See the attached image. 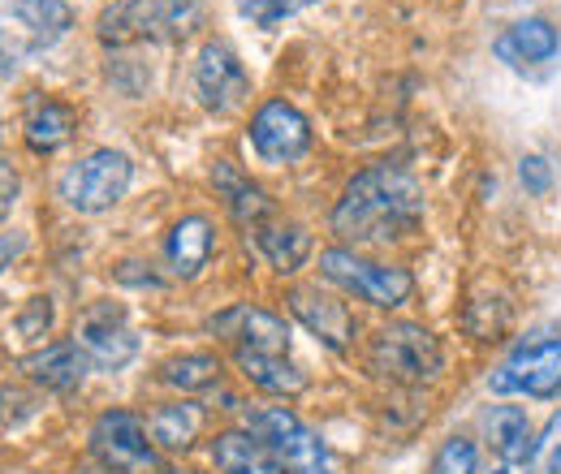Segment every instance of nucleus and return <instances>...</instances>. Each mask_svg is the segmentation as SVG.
Masks as SVG:
<instances>
[{"label": "nucleus", "mask_w": 561, "mask_h": 474, "mask_svg": "<svg viewBox=\"0 0 561 474\" xmlns=\"http://www.w3.org/2000/svg\"><path fill=\"white\" fill-rule=\"evenodd\" d=\"M423 186L393 164L363 169L346 186L342 204L333 207V233H342L354 246H376L389 238H402L420 224Z\"/></svg>", "instance_id": "nucleus-1"}, {"label": "nucleus", "mask_w": 561, "mask_h": 474, "mask_svg": "<svg viewBox=\"0 0 561 474\" xmlns=\"http://www.w3.org/2000/svg\"><path fill=\"white\" fill-rule=\"evenodd\" d=\"M199 22V0H122L100 18L104 44L178 39Z\"/></svg>", "instance_id": "nucleus-2"}, {"label": "nucleus", "mask_w": 561, "mask_h": 474, "mask_svg": "<svg viewBox=\"0 0 561 474\" xmlns=\"http://www.w3.org/2000/svg\"><path fill=\"white\" fill-rule=\"evenodd\" d=\"M251 431L255 440L277 458V466L285 474H333L329 449L316 431H307L298 423V414H289L285 406H264L251 414Z\"/></svg>", "instance_id": "nucleus-3"}, {"label": "nucleus", "mask_w": 561, "mask_h": 474, "mask_svg": "<svg viewBox=\"0 0 561 474\" xmlns=\"http://www.w3.org/2000/svg\"><path fill=\"white\" fill-rule=\"evenodd\" d=\"M130 177H135V164L130 155L113 151V147H100L91 151L87 160H78L70 173L61 177V199L73 207V211H108L126 190H130Z\"/></svg>", "instance_id": "nucleus-4"}, {"label": "nucleus", "mask_w": 561, "mask_h": 474, "mask_svg": "<svg viewBox=\"0 0 561 474\" xmlns=\"http://www.w3.org/2000/svg\"><path fill=\"white\" fill-rule=\"evenodd\" d=\"M371 367L385 380L398 384H423L440 371V345L423 324H389L371 340Z\"/></svg>", "instance_id": "nucleus-5"}, {"label": "nucleus", "mask_w": 561, "mask_h": 474, "mask_svg": "<svg viewBox=\"0 0 561 474\" xmlns=\"http://www.w3.org/2000/svg\"><path fill=\"white\" fill-rule=\"evenodd\" d=\"M320 271L342 285L346 293H358L371 307H402L415 293V276L407 268H385V264H367L354 251H324Z\"/></svg>", "instance_id": "nucleus-6"}, {"label": "nucleus", "mask_w": 561, "mask_h": 474, "mask_svg": "<svg viewBox=\"0 0 561 474\" xmlns=\"http://www.w3.org/2000/svg\"><path fill=\"white\" fill-rule=\"evenodd\" d=\"M91 453L104 471L113 474H151L156 471V449L147 440V427L130 409H108L91 427Z\"/></svg>", "instance_id": "nucleus-7"}, {"label": "nucleus", "mask_w": 561, "mask_h": 474, "mask_svg": "<svg viewBox=\"0 0 561 474\" xmlns=\"http://www.w3.org/2000/svg\"><path fill=\"white\" fill-rule=\"evenodd\" d=\"M73 340L82 345V354H87L100 371H122V367L139 354V337L130 333L122 307H113V302H95V307L78 320Z\"/></svg>", "instance_id": "nucleus-8"}, {"label": "nucleus", "mask_w": 561, "mask_h": 474, "mask_svg": "<svg viewBox=\"0 0 561 474\" xmlns=\"http://www.w3.org/2000/svg\"><path fill=\"white\" fill-rule=\"evenodd\" d=\"M496 393H527V397H558L561 393V340H536L518 349L496 375Z\"/></svg>", "instance_id": "nucleus-9"}, {"label": "nucleus", "mask_w": 561, "mask_h": 474, "mask_svg": "<svg viewBox=\"0 0 561 474\" xmlns=\"http://www.w3.org/2000/svg\"><path fill=\"white\" fill-rule=\"evenodd\" d=\"M195 91H199L204 108H211V113L242 108L247 95H251V78L238 61V53L225 48V44H204V53L195 61Z\"/></svg>", "instance_id": "nucleus-10"}, {"label": "nucleus", "mask_w": 561, "mask_h": 474, "mask_svg": "<svg viewBox=\"0 0 561 474\" xmlns=\"http://www.w3.org/2000/svg\"><path fill=\"white\" fill-rule=\"evenodd\" d=\"M251 142H255L260 160H268V164H294L311 147V126H307V117L294 104L268 100L255 113V122H251Z\"/></svg>", "instance_id": "nucleus-11"}, {"label": "nucleus", "mask_w": 561, "mask_h": 474, "mask_svg": "<svg viewBox=\"0 0 561 474\" xmlns=\"http://www.w3.org/2000/svg\"><path fill=\"white\" fill-rule=\"evenodd\" d=\"M289 311H294L316 337L324 340L329 349H346L354 340V328H358L346 302L324 298V293H316V289H289Z\"/></svg>", "instance_id": "nucleus-12"}, {"label": "nucleus", "mask_w": 561, "mask_h": 474, "mask_svg": "<svg viewBox=\"0 0 561 474\" xmlns=\"http://www.w3.org/2000/svg\"><path fill=\"white\" fill-rule=\"evenodd\" d=\"M211 333L238 340V349H260V354H285L289 349V328L260 307H233V311L216 315Z\"/></svg>", "instance_id": "nucleus-13"}, {"label": "nucleus", "mask_w": 561, "mask_h": 474, "mask_svg": "<svg viewBox=\"0 0 561 474\" xmlns=\"http://www.w3.org/2000/svg\"><path fill=\"white\" fill-rule=\"evenodd\" d=\"M561 48L558 26L545 22V18H527V22H514L501 39H496V53L510 61V66H540V61H553Z\"/></svg>", "instance_id": "nucleus-14"}, {"label": "nucleus", "mask_w": 561, "mask_h": 474, "mask_svg": "<svg viewBox=\"0 0 561 474\" xmlns=\"http://www.w3.org/2000/svg\"><path fill=\"white\" fill-rule=\"evenodd\" d=\"M87 367H91V358L82 354L78 340H57V345H48V349H39V354L26 358V371H31L44 389H57V393L78 389L82 375H87Z\"/></svg>", "instance_id": "nucleus-15"}, {"label": "nucleus", "mask_w": 561, "mask_h": 474, "mask_svg": "<svg viewBox=\"0 0 561 474\" xmlns=\"http://www.w3.org/2000/svg\"><path fill=\"white\" fill-rule=\"evenodd\" d=\"M238 367L242 375L264 389V393H277V397H298L307 389V375L285 358V354H260V349H238Z\"/></svg>", "instance_id": "nucleus-16"}, {"label": "nucleus", "mask_w": 561, "mask_h": 474, "mask_svg": "<svg viewBox=\"0 0 561 474\" xmlns=\"http://www.w3.org/2000/svg\"><path fill=\"white\" fill-rule=\"evenodd\" d=\"M164 255H169L173 276H182V280L199 276L211 255V224L204 220V216H186V220H178L173 233H169Z\"/></svg>", "instance_id": "nucleus-17"}, {"label": "nucleus", "mask_w": 561, "mask_h": 474, "mask_svg": "<svg viewBox=\"0 0 561 474\" xmlns=\"http://www.w3.org/2000/svg\"><path fill=\"white\" fill-rule=\"evenodd\" d=\"M211 182H216V190L225 195V207H229V216L238 220V224H264V216L273 211L268 204V195L255 186V182H247L229 160H216V173H211Z\"/></svg>", "instance_id": "nucleus-18"}, {"label": "nucleus", "mask_w": 561, "mask_h": 474, "mask_svg": "<svg viewBox=\"0 0 561 474\" xmlns=\"http://www.w3.org/2000/svg\"><path fill=\"white\" fill-rule=\"evenodd\" d=\"M73 138V113L61 104V100H44V95H35L31 104H26V142L35 147V151H57V147H66Z\"/></svg>", "instance_id": "nucleus-19"}, {"label": "nucleus", "mask_w": 561, "mask_h": 474, "mask_svg": "<svg viewBox=\"0 0 561 474\" xmlns=\"http://www.w3.org/2000/svg\"><path fill=\"white\" fill-rule=\"evenodd\" d=\"M489 436H492V449L501 453V462H505V466L531 462L536 436H531L527 409H518V406H496L489 414Z\"/></svg>", "instance_id": "nucleus-20"}, {"label": "nucleus", "mask_w": 561, "mask_h": 474, "mask_svg": "<svg viewBox=\"0 0 561 474\" xmlns=\"http://www.w3.org/2000/svg\"><path fill=\"white\" fill-rule=\"evenodd\" d=\"M211 453H216V471L220 474H285L277 466V458L242 431H225Z\"/></svg>", "instance_id": "nucleus-21"}, {"label": "nucleus", "mask_w": 561, "mask_h": 474, "mask_svg": "<svg viewBox=\"0 0 561 474\" xmlns=\"http://www.w3.org/2000/svg\"><path fill=\"white\" fill-rule=\"evenodd\" d=\"M255 242L268 255V264L277 271H285V276L302 268V259L311 255V233L298 229V224H260L255 229Z\"/></svg>", "instance_id": "nucleus-22"}, {"label": "nucleus", "mask_w": 561, "mask_h": 474, "mask_svg": "<svg viewBox=\"0 0 561 474\" xmlns=\"http://www.w3.org/2000/svg\"><path fill=\"white\" fill-rule=\"evenodd\" d=\"M204 427V409L182 402V406H160L147 423V436L160 444V449H186Z\"/></svg>", "instance_id": "nucleus-23"}, {"label": "nucleus", "mask_w": 561, "mask_h": 474, "mask_svg": "<svg viewBox=\"0 0 561 474\" xmlns=\"http://www.w3.org/2000/svg\"><path fill=\"white\" fill-rule=\"evenodd\" d=\"M13 13L22 26H31L35 44H53L73 26V9L66 0H13Z\"/></svg>", "instance_id": "nucleus-24"}, {"label": "nucleus", "mask_w": 561, "mask_h": 474, "mask_svg": "<svg viewBox=\"0 0 561 474\" xmlns=\"http://www.w3.org/2000/svg\"><path fill=\"white\" fill-rule=\"evenodd\" d=\"M164 380L182 393H199V389H211L220 380V362L211 354H182V358L164 362Z\"/></svg>", "instance_id": "nucleus-25"}, {"label": "nucleus", "mask_w": 561, "mask_h": 474, "mask_svg": "<svg viewBox=\"0 0 561 474\" xmlns=\"http://www.w3.org/2000/svg\"><path fill=\"white\" fill-rule=\"evenodd\" d=\"M432 474H476V444L462 440V436L445 440L436 462H432Z\"/></svg>", "instance_id": "nucleus-26"}, {"label": "nucleus", "mask_w": 561, "mask_h": 474, "mask_svg": "<svg viewBox=\"0 0 561 474\" xmlns=\"http://www.w3.org/2000/svg\"><path fill=\"white\" fill-rule=\"evenodd\" d=\"M531 466H536V474H561V414L549 418L545 436L536 440V449H531Z\"/></svg>", "instance_id": "nucleus-27"}, {"label": "nucleus", "mask_w": 561, "mask_h": 474, "mask_svg": "<svg viewBox=\"0 0 561 474\" xmlns=\"http://www.w3.org/2000/svg\"><path fill=\"white\" fill-rule=\"evenodd\" d=\"M238 13L268 31V26H280L294 13V0H238Z\"/></svg>", "instance_id": "nucleus-28"}, {"label": "nucleus", "mask_w": 561, "mask_h": 474, "mask_svg": "<svg viewBox=\"0 0 561 474\" xmlns=\"http://www.w3.org/2000/svg\"><path fill=\"white\" fill-rule=\"evenodd\" d=\"M48 328H53V302L48 298H31L22 307V315H18V333L26 340H39Z\"/></svg>", "instance_id": "nucleus-29"}, {"label": "nucleus", "mask_w": 561, "mask_h": 474, "mask_svg": "<svg viewBox=\"0 0 561 474\" xmlns=\"http://www.w3.org/2000/svg\"><path fill=\"white\" fill-rule=\"evenodd\" d=\"M518 177H523V186H527L531 195H545V190L553 186V169H549L545 155H527V160L518 164Z\"/></svg>", "instance_id": "nucleus-30"}, {"label": "nucleus", "mask_w": 561, "mask_h": 474, "mask_svg": "<svg viewBox=\"0 0 561 474\" xmlns=\"http://www.w3.org/2000/svg\"><path fill=\"white\" fill-rule=\"evenodd\" d=\"M18 169L9 164V160H0V224H4V216L13 211V204H18Z\"/></svg>", "instance_id": "nucleus-31"}, {"label": "nucleus", "mask_w": 561, "mask_h": 474, "mask_svg": "<svg viewBox=\"0 0 561 474\" xmlns=\"http://www.w3.org/2000/svg\"><path fill=\"white\" fill-rule=\"evenodd\" d=\"M22 246H26V238H22V233H0V271L22 255Z\"/></svg>", "instance_id": "nucleus-32"}, {"label": "nucleus", "mask_w": 561, "mask_h": 474, "mask_svg": "<svg viewBox=\"0 0 561 474\" xmlns=\"http://www.w3.org/2000/svg\"><path fill=\"white\" fill-rule=\"evenodd\" d=\"M489 474H510V471H505V466H492V471Z\"/></svg>", "instance_id": "nucleus-33"}, {"label": "nucleus", "mask_w": 561, "mask_h": 474, "mask_svg": "<svg viewBox=\"0 0 561 474\" xmlns=\"http://www.w3.org/2000/svg\"><path fill=\"white\" fill-rule=\"evenodd\" d=\"M294 4H320V0H294Z\"/></svg>", "instance_id": "nucleus-34"}, {"label": "nucleus", "mask_w": 561, "mask_h": 474, "mask_svg": "<svg viewBox=\"0 0 561 474\" xmlns=\"http://www.w3.org/2000/svg\"><path fill=\"white\" fill-rule=\"evenodd\" d=\"M169 474H186V471H169Z\"/></svg>", "instance_id": "nucleus-35"}, {"label": "nucleus", "mask_w": 561, "mask_h": 474, "mask_svg": "<svg viewBox=\"0 0 561 474\" xmlns=\"http://www.w3.org/2000/svg\"><path fill=\"white\" fill-rule=\"evenodd\" d=\"M0 138H4V135H0Z\"/></svg>", "instance_id": "nucleus-36"}]
</instances>
